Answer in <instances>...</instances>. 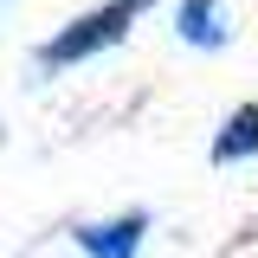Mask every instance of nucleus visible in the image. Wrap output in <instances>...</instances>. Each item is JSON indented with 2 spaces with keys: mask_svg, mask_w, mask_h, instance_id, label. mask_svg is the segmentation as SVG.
Masks as SVG:
<instances>
[{
  "mask_svg": "<svg viewBox=\"0 0 258 258\" xmlns=\"http://www.w3.org/2000/svg\"><path fill=\"white\" fill-rule=\"evenodd\" d=\"M239 155H258V103L232 110L226 129L213 136V161H239Z\"/></svg>",
  "mask_w": 258,
  "mask_h": 258,
  "instance_id": "3",
  "label": "nucleus"
},
{
  "mask_svg": "<svg viewBox=\"0 0 258 258\" xmlns=\"http://www.w3.org/2000/svg\"><path fill=\"white\" fill-rule=\"evenodd\" d=\"M181 39L187 45H226V26H220V0H181Z\"/></svg>",
  "mask_w": 258,
  "mask_h": 258,
  "instance_id": "4",
  "label": "nucleus"
},
{
  "mask_svg": "<svg viewBox=\"0 0 258 258\" xmlns=\"http://www.w3.org/2000/svg\"><path fill=\"white\" fill-rule=\"evenodd\" d=\"M142 7H149V0H110V7H97L84 20H71L52 45H39V64H78V58H91V52H103V45H116Z\"/></svg>",
  "mask_w": 258,
  "mask_h": 258,
  "instance_id": "1",
  "label": "nucleus"
},
{
  "mask_svg": "<svg viewBox=\"0 0 258 258\" xmlns=\"http://www.w3.org/2000/svg\"><path fill=\"white\" fill-rule=\"evenodd\" d=\"M142 232H149V220L142 213H123V220H110V226H78V245L91 258H136L142 252Z\"/></svg>",
  "mask_w": 258,
  "mask_h": 258,
  "instance_id": "2",
  "label": "nucleus"
}]
</instances>
